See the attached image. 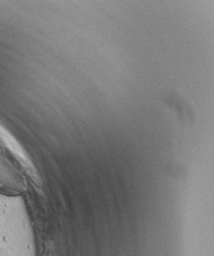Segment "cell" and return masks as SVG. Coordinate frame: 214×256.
I'll return each instance as SVG.
<instances>
[{
	"instance_id": "6da1fadb",
	"label": "cell",
	"mask_w": 214,
	"mask_h": 256,
	"mask_svg": "<svg viewBox=\"0 0 214 256\" xmlns=\"http://www.w3.org/2000/svg\"><path fill=\"white\" fill-rule=\"evenodd\" d=\"M25 190L24 179L0 146V192L5 194H20Z\"/></svg>"
}]
</instances>
